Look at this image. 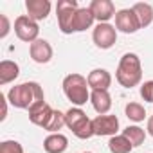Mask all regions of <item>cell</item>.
I'll use <instances>...</instances> for the list:
<instances>
[{
  "label": "cell",
  "mask_w": 153,
  "mask_h": 153,
  "mask_svg": "<svg viewBox=\"0 0 153 153\" xmlns=\"http://www.w3.org/2000/svg\"><path fill=\"white\" fill-rule=\"evenodd\" d=\"M0 101H2V115H0V121H4L7 117V96H0Z\"/></svg>",
  "instance_id": "obj_27"
},
{
  "label": "cell",
  "mask_w": 153,
  "mask_h": 153,
  "mask_svg": "<svg viewBox=\"0 0 153 153\" xmlns=\"http://www.w3.org/2000/svg\"><path fill=\"white\" fill-rule=\"evenodd\" d=\"M11 31V24H9V18L4 15V13H0V40H4Z\"/></svg>",
  "instance_id": "obj_26"
},
{
  "label": "cell",
  "mask_w": 153,
  "mask_h": 153,
  "mask_svg": "<svg viewBox=\"0 0 153 153\" xmlns=\"http://www.w3.org/2000/svg\"><path fill=\"white\" fill-rule=\"evenodd\" d=\"M63 92L67 96V99L74 105V106H83L87 105V101H90V87L85 76L81 74H68L65 76V79L61 83Z\"/></svg>",
  "instance_id": "obj_3"
},
{
  "label": "cell",
  "mask_w": 153,
  "mask_h": 153,
  "mask_svg": "<svg viewBox=\"0 0 153 153\" xmlns=\"http://www.w3.org/2000/svg\"><path fill=\"white\" fill-rule=\"evenodd\" d=\"M88 7L94 18L97 20V24H108V20H112L117 13L112 0H92Z\"/></svg>",
  "instance_id": "obj_10"
},
{
  "label": "cell",
  "mask_w": 153,
  "mask_h": 153,
  "mask_svg": "<svg viewBox=\"0 0 153 153\" xmlns=\"http://www.w3.org/2000/svg\"><path fill=\"white\" fill-rule=\"evenodd\" d=\"M96 18L90 11V7H79L74 16V33H83L94 25Z\"/></svg>",
  "instance_id": "obj_17"
},
{
  "label": "cell",
  "mask_w": 153,
  "mask_h": 153,
  "mask_svg": "<svg viewBox=\"0 0 153 153\" xmlns=\"http://www.w3.org/2000/svg\"><path fill=\"white\" fill-rule=\"evenodd\" d=\"M124 114H126V117H128L130 121L140 123V121H144V117H146V108H144L140 103L131 101V103H128V105L124 106Z\"/></svg>",
  "instance_id": "obj_22"
},
{
  "label": "cell",
  "mask_w": 153,
  "mask_h": 153,
  "mask_svg": "<svg viewBox=\"0 0 153 153\" xmlns=\"http://www.w3.org/2000/svg\"><path fill=\"white\" fill-rule=\"evenodd\" d=\"M115 79L124 88H133L142 81V63L135 52H126L119 59Z\"/></svg>",
  "instance_id": "obj_2"
},
{
  "label": "cell",
  "mask_w": 153,
  "mask_h": 153,
  "mask_svg": "<svg viewBox=\"0 0 153 153\" xmlns=\"http://www.w3.org/2000/svg\"><path fill=\"white\" fill-rule=\"evenodd\" d=\"M90 103L99 115H106L112 108V96L108 90H92L90 92Z\"/></svg>",
  "instance_id": "obj_15"
},
{
  "label": "cell",
  "mask_w": 153,
  "mask_h": 153,
  "mask_svg": "<svg viewBox=\"0 0 153 153\" xmlns=\"http://www.w3.org/2000/svg\"><path fill=\"white\" fill-rule=\"evenodd\" d=\"M115 29L124 33V34H133L140 29V24H139V18L137 15L133 13V9H121L115 13Z\"/></svg>",
  "instance_id": "obj_8"
},
{
  "label": "cell",
  "mask_w": 153,
  "mask_h": 153,
  "mask_svg": "<svg viewBox=\"0 0 153 153\" xmlns=\"http://www.w3.org/2000/svg\"><path fill=\"white\" fill-rule=\"evenodd\" d=\"M92 40L96 43V47L106 51L112 49L117 42V29L112 24H97L92 31Z\"/></svg>",
  "instance_id": "obj_7"
},
{
  "label": "cell",
  "mask_w": 153,
  "mask_h": 153,
  "mask_svg": "<svg viewBox=\"0 0 153 153\" xmlns=\"http://www.w3.org/2000/svg\"><path fill=\"white\" fill-rule=\"evenodd\" d=\"M63 126H65V114H61L59 110H54L51 121L45 126V131H49V133H59L58 130H61Z\"/></svg>",
  "instance_id": "obj_23"
},
{
  "label": "cell",
  "mask_w": 153,
  "mask_h": 153,
  "mask_svg": "<svg viewBox=\"0 0 153 153\" xmlns=\"http://www.w3.org/2000/svg\"><path fill=\"white\" fill-rule=\"evenodd\" d=\"M146 131H148V133L153 137V115L148 119V126H146Z\"/></svg>",
  "instance_id": "obj_28"
},
{
  "label": "cell",
  "mask_w": 153,
  "mask_h": 153,
  "mask_svg": "<svg viewBox=\"0 0 153 153\" xmlns=\"http://www.w3.org/2000/svg\"><path fill=\"white\" fill-rule=\"evenodd\" d=\"M87 81L92 90H108L112 85V76L106 68H94L87 76Z\"/></svg>",
  "instance_id": "obj_13"
},
{
  "label": "cell",
  "mask_w": 153,
  "mask_h": 153,
  "mask_svg": "<svg viewBox=\"0 0 153 153\" xmlns=\"http://www.w3.org/2000/svg\"><path fill=\"white\" fill-rule=\"evenodd\" d=\"M20 74V67L18 63L11 61V59H2L0 61V85H7L11 81H15Z\"/></svg>",
  "instance_id": "obj_18"
},
{
  "label": "cell",
  "mask_w": 153,
  "mask_h": 153,
  "mask_svg": "<svg viewBox=\"0 0 153 153\" xmlns=\"http://www.w3.org/2000/svg\"><path fill=\"white\" fill-rule=\"evenodd\" d=\"M7 101L20 110H29L31 106H34L36 103L45 101V94L40 83L36 81H27V83H20L11 87V90L7 92Z\"/></svg>",
  "instance_id": "obj_1"
},
{
  "label": "cell",
  "mask_w": 153,
  "mask_h": 153,
  "mask_svg": "<svg viewBox=\"0 0 153 153\" xmlns=\"http://www.w3.org/2000/svg\"><path fill=\"white\" fill-rule=\"evenodd\" d=\"M131 9H133V13H135V15H137V18H139L140 29L148 27V25L153 22V7H151V4H146V2H137Z\"/></svg>",
  "instance_id": "obj_19"
},
{
  "label": "cell",
  "mask_w": 153,
  "mask_h": 153,
  "mask_svg": "<svg viewBox=\"0 0 153 153\" xmlns=\"http://www.w3.org/2000/svg\"><path fill=\"white\" fill-rule=\"evenodd\" d=\"M68 148V139L63 133H51L43 140L45 153H65Z\"/></svg>",
  "instance_id": "obj_16"
},
{
  "label": "cell",
  "mask_w": 153,
  "mask_h": 153,
  "mask_svg": "<svg viewBox=\"0 0 153 153\" xmlns=\"http://www.w3.org/2000/svg\"><path fill=\"white\" fill-rule=\"evenodd\" d=\"M51 2L49 0H27L25 2V9H27V16L33 18L34 22L45 20L51 13Z\"/></svg>",
  "instance_id": "obj_14"
},
{
  "label": "cell",
  "mask_w": 153,
  "mask_h": 153,
  "mask_svg": "<svg viewBox=\"0 0 153 153\" xmlns=\"http://www.w3.org/2000/svg\"><path fill=\"white\" fill-rule=\"evenodd\" d=\"M15 34L18 36V40H22V42H25V43L31 45L33 42L38 40V34H40L38 22H34L27 15H20L15 20Z\"/></svg>",
  "instance_id": "obj_6"
},
{
  "label": "cell",
  "mask_w": 153,
  "mask_h": 153,
  "mask_svg": "<svg viewBox=\"0 0 153 153\" xmlns=\"http://www.w3.org/2000/svg\"><path fill=\"white\" fill-rule=\"evenodd\" d=\"M140 97L146 103H153V81H144L140 85Z\"/></svg>",
  "instance_id": "obj_25"
},
{
  "label": "cell",
  "mask_w": 153,
  "mask_h": 153,
  "mask_svg": "<svg viewBox=\"0 0 153 153\" xmlns=\"http://www.w3.org/2000/svg\"><path fill=\"white\" fill-rule=\"evenodd\" d=\"M0 153H24V148L18 140H4L0 144Z\"/></svg>",
  "instance_id": "obj_24"
},
{
  "label": "cell",
  "mask_w": 153,
  "mask_h": 153,
  "mask_svg": "<svg viewBox=\"0 0 153 153\" xmlns=\"http://www.w3.org/2000/svg\"><path fill=\"white\" fill-rule=\"evenodd\" d=\"M83 153H92V151H83Z\"/></svg>",
  "instance_id": "obj_29"
},
{
  "label": "cell",
  "mask_w": 153,
  "mask_h": 153,
  "mask_svg": "<svg viewBox=\"0 0 153 153\" xmlns=\"http://www.w3.org/2000/svg\"><path fill=\"white\" fill-rule=\"evenodd\" d=\"M123 135L131 142L133 148L140 146V144L144 142V139H146V131H144V128H140V126H126V128L123 130Z\"/></svg>",
  "instance_id": "obj_21"
},
{
  "label": "cell",
  "mask_w": 153,
  "mask_h": 153,
  "mask_svg": "<svg viewBox=\"0 0 153 153\" xmlns=\"http://www.w3.org/2000/svg\"><path fill=\"white\" fill-rule=\"evenodd\" d=\"M79 9L76 0H59L56 4V16H58V27L63 34L74 33V16Z\"/></svg>",
  "instance_id": "obj_5"
},
{
  "label": "cell",
  "mask_w": 153,
  "mask_h": 153,
  "mask_svg": "<svg viewBox=\"0 0 153 153\" xmlns=\"http://www.w3.org/2000/svg\"><path fill=\"white\" fill-rule=\"evenodd\" d=\"M29 54H31V59H33L34 63L45 65V63H49V61L52 59L54 51H52V45H51L47 40L38 38L36 42H33V43L29 45Z\"/></svg>",
  "instance_id": "obj_11"
},
{
  "label": "cell",
  "mask_w": 153,
  "mask_h": 153,
  "mask_svg": "<svg viewBox=\"0 0 153 153\" xmlns=\"http://www.w3.org/2000/svg\"><path fill=\"white\" fill-rule=\"evenodd\" d=\"M108 149H110L112 153H131L133 146H131V142L121 133V135L110 137V140H108Z\"/></svg>",
  "instance_id": "obj_20"
},
{
  "label": "cell",
  "mask_w": 153,
  "mask_h": 153,
  "mask_svg": "<svg viewBox=\"0 0 153 153\" xmlns=\"http://www.w3.org/2000/svg\"><path fill=\"white\" fill-rule=\"evenodd\" d=\"M94 124V135L97 137H114L119 131V119L115 115H97L92 119Z\"/></svg>",
  "instance_id": "obj_9"
},
{
  "label": "cell",
  "mask_w": 153,
  "mask_h": 153,
  "mask_svg": "<svg viewBox=\"0 0 153 153\" xmlns=\"http://www.w3.org/2000/svg\"><path fill=\"white\" fill-rule=\"evenodd\" d=\"M65 126L72 130V133L78 139H90L94 137V124L92 119L79 108V106H72L70 110L65 112Z\"/></svg>",
  "instance_id": "obj_4"
},
{
  "label": "cell",
  "mask_w": 153,
  "mask_h": 153,
  "mask_svg": "<svg viewBox=\"0 0 153 153\" xmlns=\"http://www.w3.org/2000/svg\"><path fill=\"white\" fill-rule=\"evenodd\" d=\"M52 112H54V110L51 108L49 103H45V101L36 103L34 106L29 108V121H31L33 124H36V126H40V128L45 130L47 123H49L51 117H52Z\"/></svg>",
  "instance_id": "obj_12"
}]
</instances>
